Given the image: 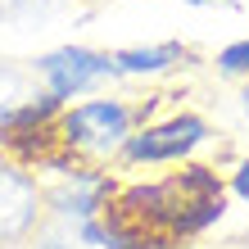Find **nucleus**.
<instances>
[{
    "label": "nucleus",
    "mask_w": 249,
    "mask_h": 249,
    "mask_svg": "<svg viewBox=\"0 0 249 249\" xmlns=\"http://www.w3.org/2000/svg\"><path fill=\"white\" fill-rule=\"evenodd\" d=\"M113 209L141 222L145 231H154L168 249H181L186 240L213 231L227 217V172L190 159L163 177L123 181L113 195Z\"/></svg>",
    "instance_id": "f257e3e1"
},
{
    "label": "nucleus",
    "mask_w": 249,
    "mask_h": 249,
    "mask_svg": "<svg viewBox=\"0 0 249 249\" xmlns=\"http://www.w3.org/2000/svg\"><path fill=\"white\" fill-rule=\"evenodd\" d=\"M168 100L172 95L136 100V95H118V91H100V95H86V100H72L59 113V145L82 168H113L127 136L136 127L154 123Z\"/></svg>",
    "instance_id": "f03ea898"
},
{
    "label": "nucleus",
    "mask_w": 249,
    "mask_h": 249,
    "mask_svg": "<svg viewBox=\"0 0 249 249\" xmlns=\"http://www.w3.org/2000/svg\"><path fill=\"white\" fill-rule=\"evenodd\" d=\"M209 141H213V123L204 113L172 109L131 131L118 154V168H177V163H190Z\"/></svg>",
    "instance_id": "7ed1b4c3"
},
{
    "label": "nucleus",
    "mask_w": 249,
    "mask_h": 249,
    "mask_svg": "<svg viewBox=\"0 0 249 249\" xmlns=\"http://www.w3.org/2000/svg\"><path fill=\"white\" fill-rule=\"evenodd\" d=\"M32 72L41 77V91L59 95L64 105L100 95L105 86L118 82L113 50H95V46H54V50L32 59Z\"/></svg>",
    "instance_id": "20e7f679"
},
{
    "label": "nucleus",
    "mask_w": 249,
    "mask_h": 249,
    "mask_svg": "<svg viewBox=\"0 0 249 249\" xmlns=\"http://www.w3.org/2000/svg\"><path fill=\"white\" fill-rule=\"evenodd\" d=\"M46 227V186L32 168L0 154V249H18L36 240Z\"/></svg>",
    "instance_id": "39448f33"
},
{
    "label": "nucleus",
    "mask_w": 249,
    "mask_h": 249,
    "mask_svg": "<svg viewBox=\"0 0 249 249\" xmlns=\"http://www.w3.org/2000/svg\"><path fill=\"white\" fill-rule=\"evenodd\" d=\"M118 177H113L109 168H77L68 172V177H59L54 186H46V222L54 227H77V222H91V217H100L113 204V195H118Z\"/></svg>",
    "instance_id": "423d86ee"
},
{
    "label": "nucleus",
    "mask_w": 249,
    "mask_h": 249,
    "mask_svg": "<svg viewBox=\"0 0 249 249\" xmlns=\"http://www.w3.org/2000/svg\"><path fill=\"white\" fill-rule=\"evenodd\" d=\"M186 64H195V50L186 41H154V46H123L113 50V68L118 77L131 82H163L172 72H181Z\"/></svg>",
    "instance_id": "0eeeda50"
},
{
    "label": "nucleus",
    "mask_w": 249,
    "mask_h": 249,
    "mask_svg": "<svg viewBox=\"0 0 249 249\" xmlns=\"http://www.w3.org/2000/svg\"><path fill=\"white\" fill-rule=\"evenodd\" d=\"M59 113H64V100H59V95H50V91L5 100V105H0V141L23 136V131L54 127V123H59Z\"/></svg>",
    "instance_id": "6e6552de"
},
{
    "label": "nucleus",
    "mask_w": 249,
    "mask_h": 249,
    "mask_svg": "<svg viewBox=\"0 0 249 249\" xmlns=\"http://www.w3.org/2000/svg\"><path fill=\"white\" fill-rule=\"evenodd\" d=\"M32 249H82V245L72 240V231H68V227H54V222H46V227L36 231Z\"/></svg>",
    "instance_id": "1a4fd4ad"
},
{
    "label": "nucleus",
    "mask_w": 249,
    "mask_h": 249,
    "mask_svg": "<svg viewBox=\"0 0 249 249\" xmlns=\"http://www.w3.org/2000/svg\"><path fill=\"white\" fill-rule=\"evenodd\" d=\"M227 195H236L240 204H249V154H240L227 172Z\"/></svg>",
    "instance_id": "9d476101"
},
{
    "label": "nucleus",
    "mask_w": 249,
    "mask_h": 249,
    "mask_svg": "<svg viewBox=\"0 0 249 249\" xmlns=\"http://www.w3.org/2000/svg\"><path fill=\"white\" fill-rule=\"evenodd\" d=\"M240 113H245V123H249V82L240 86Z\"/></svg>",
    "instance_id": "9b49d317"
},
{
    "label": "nucleus",
    "mask_w": 249,
    "mask_h": 249,
    "mask_svg": "<svg viewBox=\"0 0 249 249\" xmlns=\"http://www.w3.org/2000/svg\"><path fill=\"white\" fill-rule=\"evenodd\" d=\"M181 5H217V0H181Z\"/></svg>",
    "instance_id": "f8f14e48"
}]
</instances>
